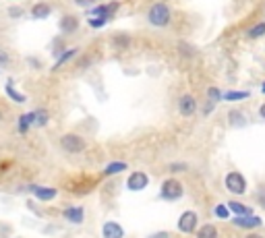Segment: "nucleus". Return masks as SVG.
Listing matches in <instances>:
<instances>
[{"label": "nucleus", "mask_w": 265, "mask_h": 238, "mask_svg": "<svg viewBox=\"0 0 265 238\" xmlns=\"http://www.w3.org/2000/svg\"><path fill=\"white\" fill-rule=\"evenodd\" d=\"M58 143H60V147L66 151V154H81V151L87 147L85 139H83L81 135H75V133L62 135V137L58 139Z\"/></svg>", "instance_id": "obj_1"}, {"label": "nucleus", "mask_w": 265, "mask_h": 238, "mask_svg": "<svg viewBox=\"0 0 265 238\" xmlns=\"http://www.w3.org/2000/svg\"><path fill=\"white\" fill-rule=\"evenodd\" d=\"M147 19H149L151 25L164 27V25H168V21H170V9H168L164 3H158V5H153V7L149 9Z\"/></svg>", "instance_id": "obj_2"}, {"label": "nucleus", "mask_w": 265, "mask_h": 238, "mask_svg": "<svg viewBox=\"0 0 265 238\" xmlns=\"http://www.w3.org/2000/svg\"><path fill=\"white\" fill-rule=\"evenodd\" d=\"M183 184L176 180V178H168L162 182V191H160V197L166 199V201H176L183 197Z\"/></svg>", "instance_id": "obj_3"}, {"label": "nucleus", "mask_w": 265, "mask_h": 238, "mask_svg": "<svg viewBox=\"0 0 265 238\" xmlns=\"http://www.w3.org/2000/svg\"><path fill=\"white\" fill-rule=\"evenodd\" d=\"M224 184H226V188L230 191V193H234V195H245V191H247V180H245V176L240 174V172H228L226 174V178H224Z\"/></svg>", "instance_id": "obj_4"}, {"label": "nucleus", "mask_w": 265, "mask_h": 238, "mask_svg": "<svg viewBox=\"0 0 265 238\" xmlns=\"http://www.w3.org/2000/svg\"><path fill=\"white\" fill-rule=\"evenodd\" d=\"M29 191H31L33 197H35L37 201H41V203L54 201V199L58 197V188H54V186H39V184H31Z\"/></svg>", "instance_id": "obj_5"}, {"label": "nucleus", "mask_w": 265, "mask_h": 238, "mask_svg": "<svg viewBox=\"0 0 265 238\" xmlns=\"http://www.w3.org/2000/svg\"><path fill=\"white\" fill-rule=\"evenodd\" d=\"M147 184H149V176L145 172H132L126 180V188L132 191V193H139V191L147 188Z\"/></svg>", "instance_id": "obj_6"}, {"label": "nucleus", "mask_w": 265, "mask_h": 238, "mask_svg": "<svg viewBox=\"0 0 265 238\" xmlns=\"http://www.w3.org/2000/svg\"><path fill=\"white\" fill-rule=\"evenodd\" d=\"M197 228V213L195 211H185L179 218V230L183 234H193Z\"/></svg>", "instance_id": "obj_7"}, {"label": "nucleus", "mask_w": 265, "mask_h": 238, "mask_svg": "<svg viewBox=\"0 0 265 238\" xmlns=\"http://www.w3.org/2000/svg\"><path fill=\"white\" fill-rule=\"evenodd\" d=\"M62 218L66 222H71V224H83L85 220V209L81 205H71V207H66L62 211Z\"/></svg>", "instance_id": "obj_8"}, {"label": "nucleus", "mask_w": 265, "mask_h": 238, "mask_svg": "<svg viewBox=\"0 0 265 238\" xmlns=\"http://www.w3.org/2000/svg\"><path fill=\"white\" fill-rule=\"evenodd\" d=\"M58 29H60V33H64V35L75 33V31L79 29V19H77L75 15H64V17L60 19V23H58Z\"/></svg>", "instance_id": "obj_9"}, {"label": "nucleus", "mask_w": 265, "mask_h": 238, "mask_svg": "<svg viewBox=\"0 0 265 238\" xmlns=\"http://www.w3.org/2000/svg\"><path fill=\"white\" fill-rule=\"evenodd\" d=\"M33 122H35L33 110H31V112H25V114H21L19 120H17V131H19V135H27L31 128H33Z\"/></svg>", "instance_id": "obj_10"}, {"label": "nucleus", "mask_w": 265, "mask_h": 238, "mask_svg": "<svg viewBox=\"0 0 265 238\" xmlns=\"http://www.w3.org/2000/svg\"><path fill=\"white\" fill-rule=\"evenodd\" d=\"M102 236L104 238H124V230L118 222H106L102 226Z\"/></svg>", "instance_id": "obj_11"}, {"label": "nucleus", "mask_w": 265, "mask_h": 238, "mask_svg": "<svg viewBox=\"0 0 265 238\" xmlns=\"http://www.w3.org/2000/svg\"><path fill=\"white\" fill-rule=\"evenodd\" d=\"M118 9V3H110V5H100V7H94L92 11H87L90 17H104V19H110L112 13Z\"/></svg>", "instance_id": "obj_12"}, {"label": "nucleus", "mask_w": 265, "mask_h": 238, "mask_svg": "<svg viewBox=\"0 0 265 238\" xmlns=\"http://www.w3.org/2000/svg\"><path fill=\"white\" fill-rule=\"evenodd\" d=\"M195 110H197L195 98H193V96H183L181 102H179V112H181L183 116H193Z\"/></svg>", "instance_id": "obj_13"}, {"label": "nucleus", "mask_w": 265, "mask_h": 238, "mask_svg": "<svg viewBox=\"0 0 265 238\" xmlns=\"http://www.w3.org/2000/svg\"><path fill=\"white\" fill-rule=\"evenodd\" d=\"M5 91H7V96H9L15 104H25V102H27V96H25V93H21V91L15 87L13 79H9V81H7V85H5Z\"/></svg>", "instance_id": "obj_14"}, {"label": "nucleus", "mask_w": 265, "mask_h": 238, "mask_svg": "<svg viewBox=\"0 0 265 238\" xmlns=\"http://www.w3.org/2000/svg\"><path fill=\"white\" fill-rule=\"evenodd\" d=\"M261 224H263L261 218H255V215H247V218H234V226L236 228H245V230L259 228Z\"/></svg>", "instance_id": "obj_15"}, {"label": "nucleus", "mask_w": 265, "mask_h": 238, "mask_svg": "<svg viewBox=\"0 0 265 238\" xmlns=\"http://www.w3.org/2000/svg\"><path fill=\"white\" fill-rule=\"evenodd\" d=\"M29 15H31L33 19H48V17L52 15V7H50L48 3H35V5L31 7Z\"/></svg>", "instance_id": "obj_16"}, {"label": "nucleus", "mask_w": 265, "mask_h": 238, "mask_svg": "<svg viewBox=\"0 0 265 238\" xmlns=\"http://www.w3.org/2000/svg\"><path fill=\"white\" fill-rule=\"evenodd\" d=\"M226 207H228L230 213L236 215V218H247V215H253V209H251V207L242 205V203H238V201H230Z\"/></svg>", "instance_id": "obj_17"}, {"label": "nucleus", "mask_w": 265, "mask_h": 238, "mask_svg": "<svg viewBox=\"0 0 265 238\" xmlns=\"http://www.w3.org/2000/svg\"><path fill=\"white\" fill-rule=\"evenodd\" d=\"M33 116H35L33 128H43V126H48V122H50V114H48L46 108H35V110H33Z\"/></svg>", "instance_id": "obj_18"}, {"label": "nucleus", "mask_w": 265, "mask_h": 238, "mask_svg": "<svg viewBox=\"0 0 265 238\" xmlns=\"http://www.w3.org/2000/svg\"><path fill=\"white\" fill-rule=\"evenodd\" d=\"M197 238H217V228L213 224H203L197 230Z\"/></svg>", "instance_id": "obj_19"}, {"label": "nucleus", "mask_w": 265, "mask_h": 238, "mask_svg": "<svg viewBox=\"0 0 265 238\" xmlns=\"http://www.w3.org/2000/svg\"><path fill=\"white\" fill-rule=\"evenodd\" d=\"M126 170V164L124 162H110L106 168H104V174L106 176H114L118 172H124Z\"/></svg>", "instance_id": "obj_20"}, {"label": "nucleus", "mask_w": 265, "mask_h": 238, "mask_svg": "<svg viewBox=\"0 0 265 238\" xmlns=\"http://www.w3.org/2000/svg\"><path fill=\"white\" fill-rule=\"evenodd\" d=\"M75 56H77V50H73V48H71V50H64V52H62V54L58 56V60L54 62L52 71H58V69L62 67V64H66V62H69L71 58H75Z\"/></svg>", "instance_id": "obj_21"}, {"label": "nucleus", "mask_w": 265, "mask_h": 238, "mask_svg": "<svg viewBox=\"0 0 265 238\" xmlns=\"http://www.w3.org/2000/svg\"><path fill=\"white\" fill-rule=\"evenodd\" d=\"M251 93L249 91H228V93H222V100H228V102H238V100H247Z\"/></svg>", "instance_id": "obj_22"}, {"label": "nucleus", "mask_w": 265, "mask_h": 238, "mask_svg": "<svg viewBox=\"0 0 265 238\" xmlns=\"http://www.w3.org/2000/svg\"><path fill=\"white\" fill-rule=\"evenodd\" d=\"M261 35H265V21H261V23H257V25H253V27L249 29V37H251V39H257V37H261Z\"/></svg>", "instance_id": "obj_23"}, {"label": "nucleus", "mask_w": 265, "mask_h": 238, "mask_svg": "<svg viewBox=\"0 0 265 238\" xmlns=\"http://www.w3.org/2000/svg\"><path fill=\"white\" fill-rule=\"evenodd\" d=\"M230 124L232 126H236V128H240V126H245V116H242L240 112H230Z\"/></svg>", "instance_id": "obj_24"}, {"label": "nucleus", "mask_w": 265, "mask_h": 238, "mask_svg": "<svg viewBox=\"0 0 265 238\" xmlns=\"http://www.w3.org/2000/svg\"><path fill=\"white\" fill-rule=\"evenodd\" d=\"M90 27H94V29H100V27H104L106 23H108V19H104V17H90Z\"/></svg>", "instance_id": "obj_25"}, {"label": "nucleus", "mask_w": 265, "mask_h": 238, "mask_svg": "<svg viewBox=\"0 0 265 238\" xmlns=\"http://www.w3.org/2000/svg\"><path fill=\"white\" fill-rule=\"evenodd\" d=\"M213 213L217 215V218H222V220H226L228 215H230V211H228V207H226L224 203H219V205H215V207H213Z\"/></svg>", "instance_id": "obj_26"}, {"label": "nucleus", "mask_w": 265, "mask_h": 238, "mask_svg": "<svg viewBox=\"0 0 265 238\" xmlns=\"http://www.w3.org/2000/svg\"><path fill=\"white\" fill-rule=\"evenodd\" d=\"M112 41H114V46H118V48H126L130 44V37L128 35H116Z\"/></svg>", "instance_id": "obj_27"}, {"label": "nucleus", "mask_w": 265, "mask_h": 238, "mask_svg": "<svg viewBox=\"0 0 265 238\" xmlns=\"http://www.w3.org/2000/svg\"><path fill=\"white\" fill-rule=\"evenodd\" d=\"M9 64H11V54L0 48V69H7Z\"/></svg>", "instance_id": "obj_28"}, {"label": "nucleus", "mask_w": 265, "mask_h": 238, "mask_svg": "<svg viewBox=\"0 0 265 238\" xmlns=\"http://www.w3.org/2000/svg\"><path fill=\"white\" fill-rule=\"evenodd\" d=\"M9 17H11V19L23 17V9H21V7H9Z\"/></svg>", "instance_id": "obj_29"}, {"label": "nucleus", "mask_w": 265, "mask_h": 238, "mask_svg": "<svg viewBox=\"0 0 265 238\" xmlns=\"http://www.w3.org/2000/svg\"><path fill=\"white\" fill-rule=\"evenodd\" d=\"M207 96H209L211 102H213V100H215V102H217V100H222V91H219L217 87H209V89H207Z\"/></svg>", "instance_id": "obj_30"}, {"label": "nucleus", "mask_w": 265, "mask_h": 238, "mask_svg": "<svg viewBox=\"0 0 265 238\" xmlns=\"http://www.w3.org/2000/svg\"><path fill=\"white\" fill-rule=\"evenodd\" d=\"M94 3H96V0H75V5H79V7H90Z\"/></svg>", "instance_id": "obj_31"}, {"label": "nucleus", "mask_w": 265, "mask_h": 238, "mask_svg": "<svg viewBox=\"0 0 265 238\" xmlns=\"http://www.w3.org/2000/svg\"><path fill=\"white\" fill-rule=\"evenodd\" d=\"M149 238H170V234H168V232H158V234H153V236H149Z\"/></svg>", "instance_id": "obj_32"}, {"label": "nucleus", "mask_w": 265, "mask_h": 238, "mask_svg": "<svg viewBox=\"0 0 265 238\" xmlns=\"http://www.w3.org/2000/svg\"><path fill=\"white\" fill-rule=\"evenodd\" d=\"M259 116H261V118H265V104L259 108Z\"/></svg>", "instance_id": "obj_33"}, {"label": "nucleus", "mask_w": 265, "mask_h": 238, "mask_svg": "<svg viewBox=\"0 0 265 238\" xmlns=\"http://www.w3.org/2000/svg\"><path fill=\"white\" fill-rule=\"evenodd\" d=\"M247 238H263V236H259V234H249Z\"/></svg>", "instance_id": "obj_34"}, {"label": "nucleus", "mask_w": 265, "mask_h": 238, "mask_svg": "<svg viewBox=\"0 0 265 238\" xmlns=\"http://www.w3.org/2000/svg\"><path fill=\"white\" fill-rule=\"evenodd\" d=\"M261 91H263V93H265V83H263V87H261Z\"/></svg>", "instance_id": "obj_35"}, {"label": "nucleus", "mask_w": 265, "mask_h": 238, "mask_svg": "<svg viewBox=\"0 0 265 238\" xmlns=\"http://www.w3.org/2000/svg\"><path fill=\"white\" fill-rule=\"evenodd\" d=\"M0 122H3V112H0Z\"/></svg>", "instance_id": "obj_36"}]
</instances>
